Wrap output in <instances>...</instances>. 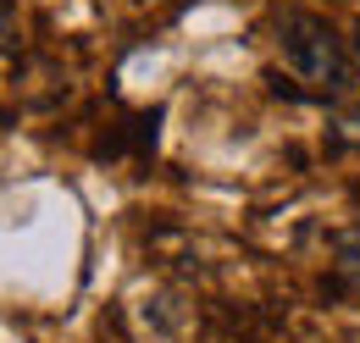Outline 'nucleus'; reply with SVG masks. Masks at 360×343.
Returning a JSON list of instances; mask_svg holds the SVG:
<instances>
[{"label": "nucleus", "instance_id": "7ed1b4c3", "mask_svg": "<svg viewBox=\"0 0 360 343\" xmlns=\"http://www.w3.org/2000/svg\"><path fill=\"white\" fill-rule=\"evenodd\" d=\"M11 39H17V17H11L6 0H0V50H11Z\"/></svg>", "mask_w": 360, "mask_h": 343}, {"label": "nucleus", "instance_id": "20e7f679", "mask_svg": "<svg viewBox=\"0 0 360 343\" xmlns=\"http://www.w3.org/2000/svg\"><path fill=\"white\" fill-rule=\"evenodd\" d=\"M349 44H355V61H360V22H355V39H349Z\"/></svg>", "mask_w": 360, "mask_h": 343}, {"label": "nucleus", "instance_id": "f03ea898", "mask_svg": "<svg viewBox=\"0 0 360 343\" xmlns=\"http://www.w3.org/2000/svg\"><path fill=\"white\" fill-rule=\"evenodd\" d=\"M333 277H338V288H349L360 299V227L338 233V244H333Z\"/></svg>", "mask_w": 360, "mask_h": 343}, {"label": "nucleus", "instance_id": "f257e3e1", "mask_svg": "<svg viewBox=\"0 0 360 343\" xmlns=\"http://www.w3.org/2000/svg\"><path fill=\"white\" fill-rule=\"evenodd\" d=\"M277 56H283V67L300 84H311V94H327V100L355 94V56H349V44L311 11H283L277 17Z\"/></svg>", "mask_w": 360, "mask_h": 343}]
</instances>
